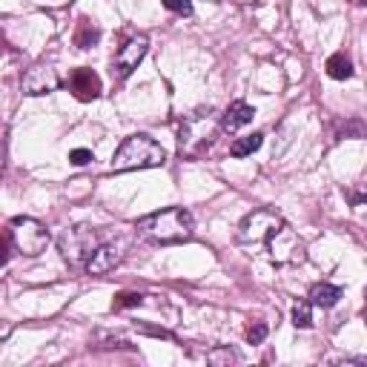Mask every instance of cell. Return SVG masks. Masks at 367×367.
I'll list each match as a JSON object with an SVG mask.
<instances>
[{
  "mask_svg": "<svg viewBox=\"0 0 367 367\" xmlns=\"http://www.w3.org/2000/svg\"><path fill=\"white\" fill-rule=\"evenodd\" d=\"M241 356L235 353V350H230V347H219V350H212V353H207V361L209 364H230V361H238Z\"/></svg>",
  "mask_w": 367,
  "mask_h": 367,
  "instance_id": "cell-18",
  "label": "cell"
},
{
  "mask_svg": "<svg viewBox=\"0 0 367 367\" xmlns=\"http://www.w3.org/2000/svg\"><path fill=\"white\" fill-rule=\"evenodd\" d=\"M141 333H149V335H161V339H172V333L167 330H158V327H138Z\"/></svg>",
  "mask_w": 367,
  "mask_h": 367,
  "instance_id": "cell-22",
  "label": "cell"
},
{
  "mask_svg": "<svg viewBox=\"0 0 367 367\" xmlns=\"http://www.w3.org/2000/svg\"><path fill=\"white\" fill-rule=\"evenodd\" d=\"M95 247H98V238H95V230H89V227H75L60 235V253L72 264H78L83 256H92Z\"/></svg>",
  "mask_w": 367,
  "mask_h": 367,
  "instance_id": "cell-7",
  "label": "cell"
},
{
  "mask_svg": "<svg viewBox=\"0 0 367 367\" xmlns=\"http://www.w3.org/2000/svg\"><path fill=\"white\" fill-rule=\"evenodd\" d=\"M138 304H144L141 293H118L112 301V310H127V307H138Z\"/></svg>",
  "mask_w": 367,
  "mask_h": 367,
  "instance_id": "cell-17",
  "label": "cell"
},
{
  "mask_svg": "<svg viewBox=\"0 0 367 367\" xmlns=\"http://www.w3.org/2000/svg\"><path fill=\"white\" fill-rule=\"evenodd\" d=\"M6 235L12 238V247L26 258H35L49 247V230L38 219H29V216L12 219Z\"/></svg>",
  "mask_w": 367,
  "mask_h": 367,
  "instance_id": "cell-4",
  "label": "cell"
},
{
  "mask_svg": "<svg viewBox=\"0 0 367 367\" xmlns=\"http://www.w3.org/2000/svg\"><path fill=\"white\" fill-rule=\"evenodd\" d=\"M67 86H69V92L78 98V101H95L98 95H101V78H98V72L95 69H86V67H81V69H72L69 72V78H67Z\"/></svg>",
  "mask_w": 367,
  "mask_h": 367,
  "instance_id": "cell-10",
  "label": "cell"
},
{
  "mask_svg": "<svg viewBox=\"0 0 367 367\" xmlns=\"http://www.w3.org/2000/svg\"><path fill=\"white\" fill-rule=\"evenodd\" d=\"M327 75L330 78H335V81H347V78H353V60L345 55V52H335V55H330L327 57Z\"/></svg>",
  "mask_w": 367,
  "mask_h": 367,
  "instance_id": "cell-14",
  "label": "cell"
},
{
  "mask_svg": "<svg viewBox=\"0 0 367 367\" xmlns=\"http://www.w3.org/2000/svg\"><path fill=\"white\" fill-rule=\"evenodd\" d=\"M124 250H127L124 241H118V244H98L95 253L86 258V272L89 275H104V272L115 270L120 261H124Z\"/></svg>",
  "mask_w": 367,
  "mask_h": 367,
  "instance_id": "cell-9",
  "label": "cell"
},
{
  "mask_svg": "<svg viewBox=\"0 0 367 367\" xmlns=\"http://www.w3.org/2000/svg\"><path fill=\"white\" fill-rule=\"evenodd\" d=\"M135 235L152 244H184L195 235L193 212L184 207H167L161 212H152L135 224Z\"/></svg>",
  "mask_w": 367,
  "mask_h": 367,
  "instance_id": "cell-1",
  "label": "cell"
},
{
  "mask_svg": "<svg viewBox=\"0 0 367 367\" xmlns=\"http://www.w3.org/2000/svg\"><path fill=\"white\" fill-rule=\"evenodd\" d=\"M167 161L164 146L149 138L146 132H135L130 135L124 144L115 149L112 158V169L115 172H127V169H146V167H161Z\"/></svg>",
  "mask_w": 367,
  "mask_h": 367,
  "instance_id": "cell-2",
  "label": "cell"
},
{
  "mask_svg": "<svg viewBox=\"0 0 367 367\" xmlns=\"http://www.w3.org/2000/svg\"><path fill=\"white\" fill-rule=\"evenodd\" d=\"M310 301H313V307H333L335 301L342 298V287H335V284H327V282H321V284H313L310 287V296H307Z\"/></svg>",
  "mask_w": 367,
  "mask_h": 367,
  "instance_id": "cell-12",
  "label": "cell"
},
{
  "mask_svg": "<svg viewBox=\"0 0 367 367\" xmlns=\"http://www.w3.org/2000/svg\"><path fill=\"white\" fill-rule=\"evenodd\" d=\"M284 230V219L275 216L272 209H253L238 227V241L241 244H258V241H272Z\"/></svg>",
  "mask_w": 367,
  "mask_h": 367,
  "instance_id": "cell-5",
  "label": "cell"
},
{
  "mask_svg": "<svg viewBox=\"0 0 367 367\" xmlns=\"http://www.w3.org/2000/svg\"><path fill=\"white\" fill-rule=\"evenodd\" d=\"M98 41H101V29L95 26V20L81 18L78 26H75V46L78 49H92Z\"/></svg>",
  "mask_w": 367,
  "mask_h": 367,
  "instance_id": "cell-13",
  "label": "cell"
},
{
  "mask_svg": "<svg viewBox=\"0 0 367 367\" xmlns=\"http://www.w3.org/2000/svg\"><path fill=\"white\" fill-rule=\"evenodd\" d=\"M164 6L175 15H184V18L193 15V0H164Z\"/></svg>",
  "mask_w": 367,
  "mask_h": 367,
  "instance_id": "cell-19",
  "label": "cell"
},
{
  "mask_svg": "<svg viewBox=\"0 0 367 367\" xmlns=\"http://www.w3.org/2000/svg\"><path fill=\"white\" fill-rule=\"evenodd\" d=\"M347 4H353V6H367V0H347Z\"/></svg>",
  "mask_w": 367,
  "mask_h": 367,
  "instance_id": "cell-25",
  "label": "cell"
},
{
  "mask_svg": "<svg viewBox=\"0 0 367 367\" xmlns=\"http://www.w3.org/2000/svg\"><path fill=\"white\" fill-rule=\"evenodd\" d=\"M221 130V120L216 124V118H212L209 112H193L181 120L178 127V152L187 158H198L204 155V149L212 146V141H216Z\"/></svg>",
  "mask_w": 367,
  "mask_h": 367,
  "instance_id": "cell-3",
  "label": "cell"
},
{
  "mask_svg": "<svg viewBox=\"0 0 367 367\" xmlns=\"http://www.w3.org/2000/svg\"><path fill=\"white\" fill-rule=\"evenodd\" d=\"M339 364H361V367H367V359L364 356H345V359H339Z\"/></svg>",
  "mask_w": 367,
  "mask_h": 367,
  "instance_id": "cell-23",
  "label": "cell"
},
{
  "mask_svg": "<svg viewBox=\"0 0 367 367\" xmlns=\"http://www.w3.org/2000/svg\"><path fill=\"white\" fill-rule=\"evenodd\" d=\"M293 324H296L298 330L313 327V301H310V298H307V301H298L296 307H293Z\"/></svg>",
  "mask_w": 367,
  "mask_h": 367,
  "instance_id": "cell-16",
  "label": "cell"
},
{
  "mask_svg": "<svg viewBox=\"0 0 367 367\" xmlns=\"http://www.w3.org/2000/svg\"><path fill=\"white\" fill-rule=\"evenodd\" d=\"M261 141H264V135H261V132L244 135V138H238V141H233V144H230V155H233V158H247V155H253V152L261 146Z\"/></svg>",
  "mask_w": 367,
  "mask_h": 367,
  "instance_id": "cell-15",
  "label": "cell"
},
{
  "mask_svg": "<svg viewBox=\"0 0 367 367\" xmlns=\"http://www.w3.org/2000/svg\"><path fill=\"white\" fill-rule=\"evenodd\" d=\"M57 86H60V78H57V72H55L52 67H46V64L29 67V69L23 72V78H20L23 95H32V98L49 95V92H55Z\"/></svg>",
  "mask_w": 367,
  "mask_h": 367,
  "instance_id": "cell-8",
  "label": "cell"
},
{
  "mask_svg": "<svg viewBox=\"0 0 367 367\" xmlns=\"http://www.w3.org/2000/svg\"><path fill=\"white\" fill-rule=\"evenodd\" d=\"M264 339H267V324H264V321H256V324L247 330V342H250V345H261Z\"/></svg>",
  "mask_w": 367,
  "mask_h": 367,
  "instance_id": "cell-20",
  "label": "cell"
},
{
  "mask_svg": "<svg viewBox=\"0 0 367 367\" xmlns=\"http://www.w3.org/2000/svg\"><path fill=\"white\" fill-rule=\"evenodd\" d=\"M69 161H72L75 167H86L89 161H95V155H92L89 149H72V152H69Z\"/></svg>",
  "mask_w": 367,
  "mask_h": 367,
  "instance_id": "cell-21",
  "label": "cell"
},
{
  "mask_svg": "<svg viewBox=\"0 0 367 367\" xmlns=\"http://www.w3.org/2000/svg\"><path fill=\"white\" fill-rule=\"evenodd\" d=\"M353 201H356V204H367V190H364V193H361V195H356V198H353Z\"/></svg>",
  "mask_w": 367,
  "mask_h": 367,
  "instance_id": "cell-24",
  "label": "cell"
},
{
  "mask_svg": "<svg viewBox=\"0 0 367 367\" xmlns=\"http://www.w3.org/2000/svg\"><path fill=\"white\" fill-rule=\"evenodd\" d=\"M146 49H149V38L146 35H135L132 41H127L124 46L118 49V55L112 60V78L115 81H127L138 69V64L144 60Z\"/></svg>",
  "mask_w": 367,
  "mask_h": 367,
  "instance_id": "cell-6",
  "label": "cell"
},
{
  "mask_svg": "<svg viewBox=\"0 0 367 367\" xmlns=\"http://www.w3.org/2000/svg\"><path fill=\"white\" fill-rule=\"evenodd\" d=\"M256 118V109L250 104H244V101H235L227 106V112L221 115V132H235L241 130L244 124H250V120Z\"/></svg>",
  "mask_w": 367,
  "mask_h": 367,
  "instance_id": "cell-11",
  "label": "cell"
}]
</instances>
